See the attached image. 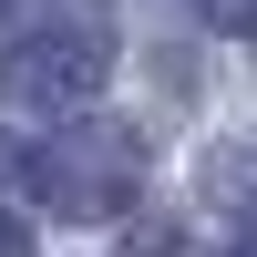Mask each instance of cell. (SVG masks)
<instances>
[{
  "label": "cell",
  "mask_w": 257,
  "mask_h": 257,
  "mask_svg": "<svg viewBox=\"0 0 257 257\" xmlns=\"http://www.w3.org/2000/svg\"><path fill=\"white\" fill-rule=\"evenodd\" d=\"M0 257H31V237H21V216H0Z\"/></svg>",
  "instance_id": "5b68a950"
},
{
  "label": "cell",
  "mask_w": 257,
  "mask_h": 257,
  "mask_svg": "<svg viewBox=\"0 0 257 257\" xmlns=\"http://www.w3.org/2000/svg\"><path fill=\"white\" fill-rule=\"evenodd\" d=\"M123 257H185V226L175 216H144L134 237H123Z\"/></svg>",
  "instance_id": "3957f363"
},
{
  "label": "cell",
  "mask_w": 257,
  "mask_h": 257,
  "mask_svg": "<svg viewBox=\"0 0 257 257\" xmlns=\"http://www.w3.org/2000/svg\"><path fill=\"white\" fill-rule=\"evenodd\" d=\"M196 11L216 21V31H247V41H257V0H196Z\"/></svg>",
  "instance_id": "277c9868"
},
{
  "label": "cell",
  "mask_w": 257,
  "mask_h": 257,
  "mask_svg": "<svg viewBox=\"0 0 257 257\" xmlns=\"http://www.w3.org/2000/svg\"><path fill=\"white\" fill-rule=\"evenodd\" d=\"M144 134L134 123H72V134L31 144V196L52 216H134L144 196Z\"/></svg>",
  "instance_id": "6da1fadb"
},
{
  "label": "cell",
  "mask_w": 257,
  "mask_h": 257,
  "mask_svg": "<svg viewBox=\"0 0 257 257\" xmlns=\"http://www.w3.org/2000/svg\"><path fill=\"white\" fill-rule=\"evenodd\" d=\"M103 72H113V41H103V21L52 11V21H21L11 62H0V93H11L21 113H62V123H72L82 103L103 93Z\"/></svg>",
  "instance_id": "7a4b0ae2"
},
{
  "label": "cell",
  "mask_w": 257,
  "mask_h": 257,
  "mask_svg": "<svg viewBox=\"0 0 257 257\" xmlns=\"http://www.w3.org/2000/svg\"><path fill=\"white\" fill-rule=\"evenodd\" d=\"M11 11H21V0H0V21H11Z\"/></svg>",
  "instance_id": "8992f818"
},
{
  "label": "cell",
  "mask_w": 257,
  "mask_h": 257,
  "mask_svg": "<svg viewBox=\"0 0 257 257\" xmlns=\"http://www.w3.org/2000/svg\"><path fill=\"white\" fill-rule=\"evenodd\" d=\"M237 257H257V247H237Z\"/></svg>",
  "instance_id": "52a82bcc"
}]
</instances>
